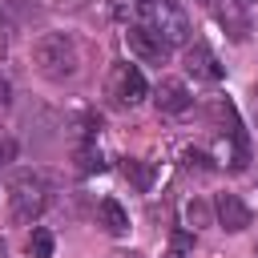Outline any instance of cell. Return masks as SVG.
Returning <instances> with one entry per match:
<instances>
[{
  "mask_svg": "<svg viewBox=\"0 0 258 258\" xmlns=\"http://www.w3.org/2000/svg\"><path fill=\"white\" fill-rule=\"evenodd\" d=\"M44 206H48V181L32 169L12 173V181H8V218L20 222V226H32L44 214Z\"/></svg>",
  "mask_w": 258,
  "mask_h": 258,
  "instance_id": "cell-2",
  "label": "cell"
},
{
  "mask_svg": "<svg viewBox=\"0 0 258 258\" xmlns=\"http://www.w3.org/2000/svg\"><path fill=\"white\" fill-rule=\"evenodd\" d=\"M121 173L137 185V189H149V169L141 165V161H133V157H125V165H121Z\"/></svg>",
  "mask_w": 258,
  "mask_h": 258,
  "instance_id": "cell-16",
  "label": "cell"
},
{
  "mask_svg": "<svg viewBox=\"0 0 258 258\" xmlns=\"http://www.w3.org/2000/svg\"><path fill=\"white\" fill-rule=\"evenodd\" d=\"M214 161H218V165H230V169H246V141L234 137V133H226V137L218 141Z\"/></svg>",
  "mask_w": 258,
  "mask_h": 258,
  "instance_id": "cell-10",
  "label": "cell"
},
{
  "mask_svg": "<svg viewBox=\"0 0 258 258\" xmlns=\"http://www.w3.org/2000/svg\"><path fill=\"white\" fill-rule=\"evenodd\" d=\"M73 161H77L81 173H101V169H105V157H101L97 141H81V145L73 149Z\"/></svg>",
  "mask_w": 258,
  "mask_h": 258,
  "instance_id": "cell-12",
  "label": "cell"
},
{
  "mask_svg": "<svg viewBox=\"0 0 258 258\" xmlns=\"http://www.w3.org/2000/svg\"><path fill=\"white\" fill-rule=\"evenodd\" d=\"M12 157H16V141L12 137H0V165H8Z\"/></svg>",
  "mask_w": 258,
  "mask_h": 258,
  "instance_id": "cell-18",
  "label": "cell"
},
{
  "mask_svg": "<svg viewBox=\"0 0 258 258\" xmlns=\"http://www.w3.org/2000/svg\"><path fill=\"white\" fill-rule=\"evenodd\" d=\"M181 222H185V230H206V226H214V206L206 202V198H189L185 206H181Z\"/></svg>",
  "mask_w": 258,
  "mask_h": 258,
  "instance_id": "cell-11",
  "label": "cell"
},
{
  "mask_svg": "<svg viewBox=\"0 0 258 258\" xmlns=\"http://www.w3.org/2000/svg\"><path fill=\"white\" fill-rule=\"evenodd\" d=\"M214 218H218V226H222L226 234H242V230L250 226V206H246L238 194H218Z\"/></svg>",
  "mask_w": 258,
  "mask_h": 258,
  "instance_id": "cell-7",
  "label": "cell"
},
{
  "mask_svg": "<svg viewBox=\"0 0 258 258\" xmlns=\"http://www.w3.org/2000/svg\"><path fill=\"white\" fill-rule=\"evenodd\" d=\"M125 44H129V52H133L137 60H145V64H165V56H169V44H165L149 24H141V20H129V24H125Z\"/></svg>",
  "mask_w": 258,
  "mask_h": 258,
  "instance_id": "cell-5",
  "label": "cell"
},
{
  "mask_svg": "<svg viewBox=\"0 0 258 258\" xmlns=\"http://www.w3.org/2000/svg\"><path fill=\"white\" fill-rule=\"evenodd\" d=\"M141 24H149L169 48H177V44H185L189 40V20H185V12H181V4L177 0H149L145 8H141V16H137Z\"/></svg>",
  "mask_w": 258,
  "mask_h": 258,
  "instance_id": "cell-3",
  "label": "cell"
},
{
  "mask_svg": "<svg viewBox=\"0 0 258 258\" xmlns=\"http://www.w3.org/2000/svg\"><path fill=\"white\" fill-rule=\"evenodd\" d=\"M254 258H258V246H254Z\"/></svg>",
  "mask_w": 258,
  "mask_h": 258,
  "instance_id": "cell-21",
  "label": "cell"
},
{
  "mask_svg": "<svg viewBox=\"0 0 258 258\" xmlns=\"http://www.w3.org/2000/svg\"><path fill=\"white\" fill-rule=\"evenodd\" d=\"M185 73H189L194 81H210V85H218V81L226 77V69L218 64V56H214L206 44H189V48H185Z\"/></svg>",
  "mask_w": 258,
  "mask_h": 258,
  "instance_id": "cell-8",
  "label": "cell"
},
{
  "mask_svg": "<svg viewBox=\"0 0 258 258\" xmlns=\"http://www.w3.org/2000/svg\"><path fill=\"white\" fill-rule=\"evenodd\" d=\"M0 4H4V12H16V16H32L40 8L36 0H0Z\"/></svg>",
  "mask_w": 258,
  "mask_h": 258,
  "instance_id": "cell-17",
  "label": "cell"
},
{
  "mask_svg": "<svg viewBox=\"0 0 258 258\" xmlns=\"http://www.w3.org/2000/svg\"><path fill=\"white\" fill-rule=\"evenodd\" d=\"M52 234L44 230V226H32V234H28V242H24V250H28V258H52Z\"/></svg>",
  "mask_w": 258,
  "mask_h": 258,
  "instance_id": "cell-14",
  "label": "cell"
},
{
  "mask_svg": "<svg viewBox=\"0 0 258 258\" xmlns=\"http://www.w3.org/2000/svg\"><path fill=\"white\" fill-rule=\"evenodd\" d=\"M97 226H101L109 238L129 234V214H125V206H121L117 198H101V202H97Z\"/></svg>",
  "mask_w": 258,
  "mask_h": 258,
  "instance_id": "cell-9",
  "label": "cell"
},
{
  "mask_svg": "<svg viewBox=\"0 0 258 258\" xmlns=\"http://www.w3.org/2000/svg\"><path fill=\"white\" fill-rule=\"evenodd\" d=\"M153 105L161 109V113H185L189 105H194V93L185 89V81H177V77H161L157 81V89H153Z\"/></svg>",
  "mask_w": 258,
  "mask_h": 258,
  "instance_id": "cell-6",
  "label": "cell"
},
{
  "mask_svg": "<svg viewBox=\"0 0 258 258\" xmlns=\"http://www.w3.org/2000/svg\"><path fill=\"white\" fill-rule=\"evenodd\" d=\"M0 105H8V85L0 81Z\"/></svg>",
  "mask_w": 258,
  "mask_h": 258,
  "instance_id": "cell-19",
  "label": "cell"
},
{
  "mask_svg": "<svg viewBox=\"0 0 258 258\" xmlns=\"http://www.w3.org/2000/svg\"><path fill=\"white\" fill-rule=\"evenodd\" d=\"M194 4H202V8H218L222 0H194Z\"/></svg>",
  "mask_w": 258,
  "mask_h": 258,
  "instance_id": "cell-20",
  "label": "cell"
},
{
  "mask_svg": "<svg viewBox=\"0 0 258 258\" xmlns=\"http://www.w3.org/2000/svg\"><path fill=\"white\" fill-rule=\"evenodd\" d=\"M109 93H113L117 105L133 109V105H141V101L149 97V85H145L141 69L125 60V64H113V73H109Z\"/></svg>",
  "mask_w": 258,
  "mask_h": 258,
  "instance_id": "cell-4",
  "label": "cell"
},
{
  "mask_svg": "<svg viewBox=\"0 0 258 258\" xmlns=\"http://www.w3.org/2000/svg\"><path fill=\"white\" fill-rule=\"evenodd\" d=\"M149 0H109V12H113V20H137L141 16V8H145Z\"/></svg>",
  "mask_w": 258,
  "mask_h": 258,
  "instance_id": "cell-15",
  "label": "cell"
},
{
  "mask_svg": "<svg viewBox=\"0 0 258 258\" xmlns=\"http://www.w3.org/2000/svg\"><path fill=\"white\" fill-rule=\"evenodd\" d=\"M32 64L44 81H73L81 69V48L69 32H44L32 40Z\"/></svg>",
  "mask_w": 258,
  "mask_h": 258,
  "instance_id": "cell-1",
  "label": "cell"
},
{
  "mask_svg": "<svg viewBox=\"0 0 258 258\" xmlns=\"http://www.w3.org/2000/svg\"><path fill=\"white\" fill-rule=\"evenodd\" d=\"M181 165H185L189 173H214V169H218V161H214V153H206V149H198V145H189V149H181Z\"/></svg>",
  "mask_w": 258,
  "mask_h": 258,
  "instance_id": "cell-13",
  "label": "cell"
}]
</instances>
